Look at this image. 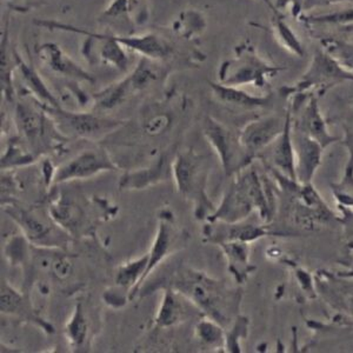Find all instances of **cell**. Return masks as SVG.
Here are the masks:
<instances>
[{
	"label": "cell",
	"instance_id": "5",
	"mask_svg": "<svg viewBox=\"0 0 353 353\" xmlns=\"http://www.w3.org/2000/svg\"><path fill=\"white\" fill-rule=\"evenodd\" d=\"M345 81H353V72L343 68L325 50L319 48L314 52L307 71L289 91L293 94H304L310 88L327 91L334 85Z\"/></svg>",
	"mask_w": 353,
	"mask_h": 353
},
{
	"label": "cell",
	"instance_id": "30",
	"mask_svg": "<svg viewBox=\"0 0 353 353\" xmlns=\"http://www.w3.org/2000/svg\"><path fill=\"white\" fill-rule=\"evenodd\" d=\"M204 18L197 12L181 13V18L176 21L173 26V30L176 31V34L181 37H192L196 33H201V30H204Z\"/></svg>",
	"mask_w": 353,
	"mask_h": 353
},
{
	"label": "cell",
	"instance_id": "33",
	"mask_svg": "<svg viewBox=\"0 0 353 353\" xmlns=\"http://www.w3.org/2000/svg\"><path fill=\"white\" fill-rule=\"evenodd\" d=\"M50 270L53 273V276L59 279L64 281L66 278L71 276L73 271V261L65 256V254H57L50 261Z\"/></svg>",
	"mask_w": 353,
	"mask_h": 353
},
{
	"label": "cell",
	"instance_id": "13",
	"mask_svg": "<svg viewBox=\"0 0 353 353\" xmlns=\"http://www.w3.org/2000/svg\"><path fill=\"white\" fill-rule=\"evenodd\" d=\"M178 241H179V233L174 228L173 218L171 217V214L165 212L164 216H161V219H159L156 238H154L152 246H151V249L148 253L149 254V264H148V268L145 271L141 289H143L146 279L152 273L153 270L156 269L157 266L161 264L165 258L174 252V245Z\"/></svg>",
	"mask_w": 353,
	"mask_h": 353
},
{
	"label": "cell",
	"instance_id": "9",
	"mask_svg": "<svg viewBox=\"0 0 353 353\" xmlns=\"http://www.w3.org/2000/svg\"><path fill=\"white\" fill-rule=\"evenodd\" d=\"M285 124L286 118L283 119L278 116L263 117L257 121H250L238 136L241 148L252 159L281 136Z\"/></svg>",
	"mask_w": 353,
	"mask_h": 353
},
{
	"label": "cell",
	"instance_id": "40",
	"mask_svg": "<svg viewBox=\"0 0 353 353\" xmlns=\"http://www.w3.org/2000/svg\"><path fill=\"white\" fill-rule=\"evenodd\" d=\"M263 3H264L266 6H269L271 10H272L273 12L276 13L277 16H279L281 14V12L278 11L277 8H276V5L273 4L272 1L271 0H261Z\"/></svg>",
	"mask_w": 353,
	"mask_h": 353
},
{
	"label": "cell",
	"instance_id": "20",
	"mask_svg": "<svg viewBox=\"0 0 353 353\" xmlns=\"http://www.w3.org/2000/svg\"><path fill=\"white\" fill-rule=\"evenodd\" d=\"M0 310L1 313L11 314V316H19L26 319L32 321L36 324H39L46 331H53V327L48 325L41 318L37 317L33 313V309L30 305V301L25 299L21 292H18L14 288L10 285L8 281L1 283V293H0Z\"/></svg>",
	"mask_w": 353,
	"mask_h": 353
},
{
	"label": "cell",
	"instance_id": "7",
	"mask_svg": "<svg viewBox=\"0 0 353 353\" xmlns=\"http://www.w3.org/2000/svg\"><path fill=\"white\" fill-rule=\"evenodd\" d=\"M61 132L70 136L93 139L108 134L110 131L117 129L121 121H113L104 117L96 116L92 113H77L65 111L63 108H44Z\"/></svg>",
	"mask_w": 353,
	"mask_h": 353
},
{
	"label": "cell",
	"instance_id": "29",
	"mask_svg": "<svg viewBox=\"0 0 353 353\" xmlns=\"http://www.w3.org/2000/svg\"><path fill=\"white\" fill-rule=\"evenodd\" d=\"M249 319L243 316H237L226 331L224 349L226 352L239 353L241 351V341L248 336L249 330Z\"/></svg>",
	"mask_w": 353,
	"mask_h": 353
},
{
	"label": "cell",
	"instance_id": "35",
	"mask_svg": "<svg viewBox=\"0 0 353 353\" xmlns=\"http://www.w3.org/2000/svg\"><path fill=\"white\" fill-rule=\"evenodd\" d=\"M13 159H14L13 166H16V165H26L32 163V161H34V157L31 156V154H28V153H23L21 149H17L14 146H11V148H8V154L3 157L1 168H3V169L10 168L11 161H12Z\"/></svg>",
	"mask_w": 353,
	"mask_h": 353
},
{
	"label": "cell",
	"instance_id": "39",
	"mask_svg": "<svg viewBox=\"0 0 353 353\" xmlns=\"http://www.w3.org/2000/svg\"><path fill=\"white\" fill-rule=\"evenodd\" d=\"M344 310L353 318V286H350L341 298Z\"/></svg>",
	"mask_w": 353,
	"mask_h": 353
},
{
	"label": "cell",
	"instance_id": "19",
	"mask_svg": "<svg viewBox=\"0 0 353 353\" xmlns=\"http://www.w3.org/2000/svg\"><path fill=\"white\" fill-rule=\"evenodd\" d=\"M210 86L218 101L241 109H263L271 104L272 96H254L237 86H229L221 83L210 81Z\"/></svg>",
	"mask_w": 353,
	"mask_h": 353
},
{
	"label": "cell",
	"instance_id": "16",
	"mask_svg": "<svg viewBox=\"0 0 353 353\" xmlns=\"http://www.w3.org/2000/svg\"><path fill=\"white\" fill-rule=\"evenodd\" d=\"M38 57L43 64L51 68L53 72L70 77L73 79L83 81H93L92 77L78 66L70 57L65 54L58 45L46 43L38 48Z\"/></svg>",
	"mask_w": 353,
	"mask_h": 353
},
{
	"label": "cell",
	"instance_id": "21",
	"mask_svg": "<svg viewBox=\"0 0 353 353\" xmlns=\"http://www.w3.org/2000/svg\"><path fill=\"white\" fill-rule=\"evenodd\" d=\"M181 293L170 288H165L161 305L157 312L154 323L159 329H170L179 325L186 319L188 311L181 299Z\"/></svg>",
	"mask_w": 353,
	"mask_h": 353
},
{
	"label": "cell",
	"instance_id": "31",
	"mask_svg": "<svg viewBox=\"0 0 353 353\" xmlns=\"http://www.w3.org/2000/svg\"><path fill=\"white\" fill-rule=\"evenodd\" d=\"M326 52L339 63V64L352 72L353 70V46L339 43V41H330L326 43V48H324Z\"/></svg>",
	"mask_w": 353,
	"mask_h": 353
},
{
	"label": "cell",
	"instance_id": "6",
	"mask_svg": "<svg viewBox=\"0 0 353 353\" xmlns=\"http://www.w3.org/2000/svg\"><path fill=\"white\" fill-rule=\"evenodd\" d=\"M203 131L214 152L217 153L228 176L236 174L239 170L244 169L245 166L250 164L251 158L241 148L239 139L237 138L236 141L229 130L214 118H205Z\"/></svg>",
	"mask_w": 353,
	"mask_h": 353
},
{
	"label": "cell",
	"instance_id": "11",
	"mask_svg": "<svg viewBox=\"0 0 353 353\" xmlns=\"http://www.w3.org/2000/svg\"><path fill=\"white\" fill-rule=\"evenodd\" d=\"M296 152V181L298 184L309 185L321 165L323 148L317 141L301 132L293 136Z\"/></svg>",
	"mask_w": 353,
	"mask_h": 353
},
{
	"label": "cell",
	"instance_id": "3",
	"mask_svg": "<svg viewBox=\"0 0 353 353\" xmlns=\"http://www.w3.org/2000/svg\"><path fill=\"white\" fill-rule=\"evenodd\" d=\"M283 68L270 64L250 44H241L234 50V56L219 68V83L229 86L265 88L270 78L281 72Z\"/></svg>",
	"mask_w": 353,
	"mask_h": 353
},
{
	"label": "cell",
	"instance_id": "18",
	"mask_svg": "<svg viewBox=\"0 0 353 353\" xmlns=\"http://www.w3.org/2000/svg\"><path fill=\"white\" fill-rule=\"evenodd\" d=\"M16 121L18 129L25 139L32 145L33 149L37 150L44 145L46 124L41 111H37L30 105L19 103L16 108Z\"/></svg>",
	"mask_w": 353,
	"mask_h": 353
},
{
	"label": "cell",
	"instance_id": "25",
	"mask_svg": "<svg viewBox=\"0 0 353 353\" xmlns=\"http://www.w3.org/2000/svg\"><path fill=\"white\" fill-rule=\"evenodd\" d=\"M196 337L203 345L210 349H224L226 331L224 326L217 321L206 317L198 321L196 325Z\"/></svg>",
	"mask_w": 353,
	"mask_h": 353
},
{
	"label": "cell",
	"instance_id": "36",
	"mask_svg": "<svg viewBox=\"0 0 353 353\" xmlns=\"http://www.w3.org/2000/svg\"><path fill=\"white\" fill-rule=\"evenodd\" d=\"M311 23H318V24H331V23H336V24H344V23H351L353 21V10H343L339 12L329 13L325 16L314 17L312 19H310Z\"/></svg>",
	"mask_w": 353,
	"mask_h": 353
},
{
	"label": "cell",
	"instance_id": "17",
	"mask_svg": "<svg viewBox=\"0 0 353 353\" xmlns=\"http://www.w3.org/2000/svg\"><path fill=\"white\" fill-rule=\"evenodd\" d=\"M224 253L228 269L232 274L238 284H244L250 274L254 270V266L250 263L251 246L244 241H225L218 244Z\"/></svg>",
	"mask_w": 353,
	"mask_h": 353
},
{
	"label": "cell",
	"instance_id": "26",
	"mask_svg": "<svg viewBox=\"0 0 353 353\" xmlns=\"http://www.w3.org/2000/svg\"><path fill=\"white\" fill-rule=\"evenodd\" d=\"M133 92L132 86L130 84L129 78L119 81L118 84L105 88L104 91L97 93L94 96L98 109L111 110L116 108L128 99L130 93Z\"/></svg>",
	"mask_w": 353,
	"mask_h": 353
},
{
	"label": "cell",
	"instance_id": "10",
	"mask_svg": "<svg viewBox=\"0 0 353 353\" xmlns=\"http://www.w3.org/2000/svg\"><path fill=\"white\" fill-rule=\"evenodd\" d=\"M269 233L261 225L253 224L245 221L236 223L226 221H210L204 228V236L213 244H221L225 241H244L253 243Z\"/></svg>",
	"mask_w": 353,
	"mask_h": 353
},
{
	"label": "cell",
	"instance_id": "12",
	"mask_svg": "<svg viewBox=\"0 0 353 353\" xmlns=\"http://www.w3.org/2000/svg\"><path fill=\"white\" fill-rule=\"evenodd\" d=\"M297 131L317 141L324 150L337 141V138L329 132L325 119L321 116L318 106L317 97L313 94H310L306 104L303 106L299 113Z\"/></svg>",
	"mask_w": 353,
	"mask_h": 353
},
{
	"label": "cell",
	"instance_id": "32",
	"mask_svg": "<svg viewBox=\"0 0 353 353\" xmlns=\"http://www.w3.org/2000/svg\"><path fill=\"white\" fill-rule=\"evenodd\" d=\"M171 121H172V119L168 113L154 114V116L145 121V133L151 137L161 136L165 131H168L170 125H171Z\"/></svg>",
	"mask_w": 353,
	"mask_h": 353
},
{
	"label": "cell",
	"instance_id": "27",
	"mask_svg": "<svg viewBox=\"0 0 353 353\" xmlns=\"http://www.w3.org/2000/svg\"><path fill=\"white\" fill-rule=\"evenodd\" d=\"M164 170L163 158L158 161L153 168L148 170H141L138 172L130 173L123 176L121 179V189H143L149 185L156 183L157 179L161 178V171Z\"/></svg>",
	"mask_w": 353,
	"mask_h": 353
},
{
	"label": "cell",
	"instance_id": "38",
	"mask_svg": "<svg viewBox=\"0 0 353 353\" xmlns=\"http://www.w3.org/2000/svg\"><path fill=\"white\" fill-rule=\"evenodd\" d=\"M129 8V1L128 0H114L111 8H108L106 14L110 17L119 16L121 13L126 12Z\"/></svg>",
	"mask_w": 353,
	"mask_h": 353
},
{
	"label": "cell",
	"instance_id": "4",
	"mask_svg": "<svg viewBox=\"0 0 353 353\" xmlns=\"http://www.w3.org/2000/svg\"><path fill=\"white\" fill-rule=\"evenodd\" d=\"M203 157L193 151H185L173 161L172 172L176 190L188 199L197 204V216L203 217L213 205L206 196V171Z\"/></svg>",
	"mask_w": 353,
	"mask_h": 353
},
{
	"label": "cell",
	"instance_id": "28",
	"mask_svg": "<svg viewBox=\"0 0 353 353\" xmlns=\"http://www.w3.org/2000/svg\"><path fill=\"white\" fill-rule=\"evenodd\" d=\"M272 30L274 37L277 38L283 48L289 50L290 52L296 54V56H304V53H305L304 52V48H303L301 41L298 39L297 34L293 32L292 28H290L289 24L281 18V14L274 18L272 23Z\"/></svg>",
	"mask_w": 353,
	"mask_h": 353
},
{
	"label": "cell",
	"instance_id": "24",
	"mask_svg": "<svg viewBox=\"0 0 353 353\" xmlns=\"http://www.w3.org/2000/svg\"><path fill=\"white\" fill-rule=\"evenodd\" d=\"M65 336L73 349L81 350L88 341V323L81 303H78L73 310L72 316L65 326Z\"/></svg>",
	"mask_w": 353,
	"mask_h": 353
},
{
	"label": "cell",
	"instance_id": "23",
	"mask_svg": "<svg viewBox=\"0 0 353 353\" xmlns=\"http://www.w3.org/2000/svg\"><path fill=\"white\" fill-rule=\"evenodd\" d=\"M17 65L19 68L25 85L30 88L31 92L34 93V96L41 103H44V108H61L52 92L48 90L41 76L37 73L32 66L24 63L21 58H17Z\"/></svg>",
	"mask_w": 353,
	"mask_h": 353
},
{
	"label": "cell",
	"instance_id": "8",
	"mask_svg": "<svg viewBox=\"0 0 353 353\" xmlns=\"http://www.w3.org/2000/svg\"><path fill=\"white\" fill-rule=\"evenodd\" d=\"M117 166L109 154L101 150H88L74 157L72 161L57 169L52 183L88 179L99 173L116 171Z\"/></svg>",
	"mask_w": 353,
	"mask_h": 353
},
{
	"label": "cell",
	"instance_id": "34",
	"mask_svg": "<svg viewBox=\"0 0 353 353\" xmlns=\"http://www.w3.org/2000/svg\"><path fill=\"white\" fill-rule=\"evenodd\" d=\"M28 239L26 237H14L8 241L6 245V256L13 264H18L25 261L26 257V248H28Z\"/></svg>",
	"mask_w": 353,
	"mask_h": 353
},
{
	"label": "cell",
	"instance_id": "37",
	"mask_svg": "<svg viewBox=\"0 0 353 353\" xmlns=\"http://www.w3.org/2000/svg\"><path fill=\"white\" fill-rule=\"evenodd\" d=\"M304 4H305V0H276L274 5L279 12L284 8H290L293 16L297 17L303 11Z\"/></svg>",
	"mask_w": 353,
	"mask_h": 353
},
{
	"label": "cell",
	"instance_id": "1",
	"mask_svg": "<svg viewBox=\"0 0 353 353\" xmlns=\"http://www.w3.org/2000/svg\"><path fill=\"white\" fill-rule=\"evenodd\" d=\"M165 288L181 293L206 317L217 321L225 329L236 319H233V316L241 303L239 293L230 290L223 281L209 277L206 273L181 268L173 273Z\"/></svg>",
	"mask_w": 353,
	"mask_h": 353
},
{
	"label": "cell",
	"instance_id": "22",
	"mask_svg": "<svg viewBox=\"0 0 353 353\" xmlns=\"http://www.w3.org/2000/svg\"><path fill=\"white\" fill-rule=\"evenodd\" d=\"M149 264V254L146 253L143 257L123 264L117 270L114 283L119 289L129 292L130 301H133L141 290L143 278Z\"/></svg>",
	"mask_w": 353,
	"mask_h": 353
},
{
	"label": "cell",
	"instance_id": "2",
	"mask_svg": "<svg viewBox=\"0 0 353 353\" xmlns=\"http://www.w3.org/2000/svg\"><path fill=\"white\" fill-rule=\"evenodd\" d=\"M257 210L263 221L272 218V196L269 186L261 181L256 170L238 173L225 193L221 204L209 217V221L236 223L249 218Z\"/></svg>",
	"mask_w": 353,
	"mask_h": 353
},
{
	"label": "cell",
	"instance_id": "15",
	"mask_svg": "<svg viewBox=\"0 0 353 353\" xmlns=\"http://www.w3.org/2000/svg\"><path fill=\"white\" fill-rule=\"evenodd\" d=\"M292 112L289 110L286 116L285 129L273 141L272 149L270 153V159L273 166L278 170L283 176L296 181V152L293 144Z\"/></svg>",
	"mask_w": 353,
	"mask_h": 353
},
{
	"label": "cell",
	"instance_id": "14",
	"mask_svg": "<svg viewBox=\"0 0 353 353\" xmlns=\"http://www.w3.org/2000/svg\"><path fill=\"white\" fill-rule=\"evenodd\" d=\"M6 212L11 216L13 221L19 225V228L23 230L24 236L28 241H31L33 245L38 246H58L59 237L53 236L52 226L48 224L44 219L36 216L34 213L19 208H10L6 210Z\"/></svg>",
	"mask_w": 353,
	"mask_h": 353
}]
</instances>
